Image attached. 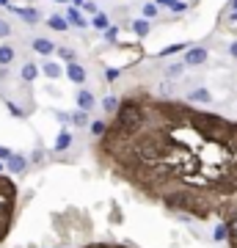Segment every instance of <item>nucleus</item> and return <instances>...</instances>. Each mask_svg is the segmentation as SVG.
<instances>
[{"instance_id":"9","label":"nucleus","mask_w":237,"mask_h":248,"mask_svg":"<svg viewBox=\"0 0 237 248\" xmlns=\"http://www.w3.org/2000/svg\"><path fill=\"white\" fill-rule=\"evenodd\" d=\"M66 19H69V22H75L78 28L86 25V17H83V14H80L78 9H69V11H66Z\"/></svg>"},{"instance_id":"20","label":"nucleus","mask_w":237,"mask_h":248,"mask_svg":"<svg viewBox=\"0 0 237 248\" xmlns=\"http://www.w3.org/2000/svg\"><path fill=\"white\" fill-rule=\"evenodd\" d=\"M44 75L47 78H61V66L58 63H44Z\"/></svg>"},{"instance_id":"3","label":"nucleus","mask_w":237,"mask_h":248,"mask_svg":"<svg viewBox=\"0 0 237 248\" xmlns=\"http://www.w3.org/2000/svg\"><path fill=\"white\" fill-rule=\"evenodd\" d=\"M204 61H207V50L204 47H188V53H185V63L188 66H199Z\"/></svg>"},{"instance_id":"35","label":"nucleus","mask_w":237,"mask_h":248,"mask_svg":"<svg viewBox=\"0 0 237 248\" xmlns=\"http://www.w3.org/2000/svg\"><path fill=\"white\" fill-rule=\"evenodd\" d=\"M58 3H66V0H58Z\"/></svg>"},{"instance_id":"1","label":"nucleus","mask_w":237,"mask_h":248,"mask_svg":"<svg viewBox=\"0 0 237 248\" xmlns=\"http://www.w3.org/2000/svg\"><path fill=\"white\" fill-rule=\"evenodd\" d=\"M94 157L119 182L193 221L237 215V122L135 89L119 97Z\"/></svg>"},{"instance_id":"16","label":"nucleus","mask_w":237,"mask_h":248,"mask_svg":"<svg viewBox=\"0 0 237 248\" xmlns=\"http://www.w3.org/2000/svg\"><path fill=\"white\" fill-rule=\"evenodd\" d=\"M179 50H188V45H185V42H179V45H171V47H163V50H160V58H163V55H174V53H179Z\"/></svg>"},{"instance_id":"18","label":"nucleus","mask_w":237,"mask_h":248,"mask_svg":"<svg viewBox=\"0 0 237 248\" xmlns=\"http://www.w3.org/2000/svg\"><path fill=\"white\" fill-rule=\"evenodd\" d=\"M14 11V14H19V17H25L28 22H36V19H39V14H36V11H31V9H11Z\"/></svg>"},{"instance_id":"28","label":"nucleus","mask_w":237,"mask_h":248,"mask_svg":"<svg viewBox=\"0 0 237 248\" xmlns=\"http://www.w3.org/2000/svg\"><path fill=\"white\" fill-rule=\"evenodd\" d=\"M105 78H108V80H116V78H119V69H108Z\"/></svg>"},{"instance_id":"33","label":"nucleus","mask_w":237,"mask_h":248,"mask_svg":"<svg viewBox=\"0 0 237 248\" xmlns=\"http://www.w3.org/2000/svg\"><path fill=\"white\" fill-rule=\"evenodd\" d=\"M232 9H235V14H237V0H232Z\"/></svg>"},{"instance_id":"25","label":"nucleus","mask_w":237,"mask_h":248,"mask_svg":"<svg viewBox=\"0 0 237 248\" xmlns=\"http://www.w3.org/2000/svg\"><path fill=\"white\" fill-rule=\"evenodd\" d=\"M94 28H108V17H105V14H94Z\"/></svg>"},{"instance_id":"7","label":"nucleus","mask_w":237,"mask_h":248,"mask_svg":"<svg viewBox=\"0 0 237 248\" xmlns=\"http://www.w3.org/2000/svg\"><path fill=\"white\" fill-rule=\"evenodd\" d=\"M28 169V160L22 155H11L9 157V171H25Z\"/></svg>"},{"instance_id":"21","label":"nucleus","mask_w":237,"mask_h":248,"mask_svg":"<svg viewBox=\"0 0 237 248\" xmlns=\"http://www.w3.org/2000/svg\"><path fill=\"white\" fill-rule=\"evenodd\" d=\"M55 53L61 55V58H63V61H66V63H78V61H75V53H72V50H66V47H58Z\"/></svg>"},{"instance_id":"26","label":"nucleus","mask_w":237,"mask_h":248,"mask_svg":"<svg viewBox=\"0 0 237 248\" xmlns=\"http://www.w3.org/2000/svg\"><path fill=\"white\" fill-rule=\"evenodd\" d=\"M11 33V28H9V22L6 19H0V39H6V36Z\"/></svg>"},{"instance_id":"32","label":"nucleus","mask_w":237,"mask_h":248,"mask_svg":"<svg viewBox=\"0 0 237 248\" xmlns=\"http://www.w3.org/2000/svg\"><path fill=\"white\" fill-rule=\"evenodd\" d=\"M158 3H160V6H174L176 0H158Z\"/></svg>"},{"instance_id":"2","label":"nucleus","mask_w":237,"mask_h":248,"mask_svg":"<svg viewBox=\"0 0 237 248\" xmlns=\"http://www.w3.org/2000/svg\"><path fill=\"white\" fill-rule=\"evenodd\" d=\"M19 213V187L14 185V179L0 174V246L9 240L14 223H17Z\"/></svg>"},{"instance_id":"6","label":"nucleus","mask_w":237,"mask_h":248,"mask_svg":"<svg viewBox=\"0 0 237 248\" xmlns=\"http://www.w3.org/2000/svg\"><path fill=\"white\" fill-rule=\"evenodd\" d=\"M33 50L42 55H50V53H55V45L50 39H33Z\"/></svg>"},{"instance_id":"11","label":"nucleus","mask_w":237,"mask_h":248,"mask_svg":"<svg viewBox=\"0 0 237 248\" xmlns=\"http://www.w3.org/2000/svg\"><path fill=\"white\" fill-rule=\"evenodd\" d=\"M69 143H72V135L66 133V130H61V135H58V143H55V149L63 152V149H69Z\"/></svg>"},{"instance_id":"23","label":"nucleus","mask_w":237,"mask_h":248,"mask_svg":"<svg viewBox=\"0 0 237 248\" xmlns=\"http://www.w3.org/2000/svg\"><path fill=\"white\" fill-rule=\"evenodd\" d=\"M105 127H108V122H94V124H91V133H94V138H99V135L105 133Z\"/></svg>"},{"instance_id":"13","label":"nucleus","mask_w":237,"mask_h":248,"mask_svg":"<svg viewBox=\"0 0 237 248\" xmlns=\"http://www.w3.org/2000/svg\"><path fill=\"white\" fill-rule=\"evenodd\" d=\"M80 248H132V246H124V243H86Z\"/></svg>"},{"instance_id":"14","label":"nucleus","mask_w":237,"mask_h":248,"mask_svg":"<svg viewBox=\"0 0 237 248\" xmlns=\"http://www.w3.org/2000/svg\"><path fill=\"white\" fill-rule=\"evenodd\" d=\"M132 31L138 36H146L149 33V22H146V19H135V22H132Z\"/></svg>"},{"instance_id":"10","label":"nucleus","mask_w":237,"mask_h":248,"mask_svg":"<svg viewBox=\"0 0 237 248\" xmlns=\"http://www.w3.org/2000/svg\"><path fill=\"white\" fill-rule=\"evenodd\" d=\"M47 22H50L53 31H66V28H69V19H66V17H50Z\"/></svg>"},{"instance_id":"24","label":"nucleus","mask_w":237,"mask_h":248,"mask_svg":"<svg viewBox=\"0 0 237 248\" xmlns=\"http://www.w3.org/2000/svg\"><path fill=\"white\" fill-rule=\"evenodd\" d=\"M143 17H146V19L158 17V3H146V6H143Z\"/></svg>"},{"instance_id":"17","label":"nucleus","mask_w":237,"mask_h":248,"mask_svg":"<svg viewBox=\"0 0 237 248\" xmlns=\"http://www.w3.org/2000/svg\"><path fill=\"white\" fill-rule=\"evenodd\" d=\"M190 99H193V102H210V91L207 89H196L193 94H190Z\"/></svg>"},{"instance_id":"8","label":"nucleus","mask_w":237,"mask_h":248,"mask_svg":"<svg viewBox=\"0 0 237 248\" xmlns=\"http://www.w3.org/2000/svg\"><path fill=\"white\" fill-rule=\"evenodd\" d=\"M78 105H80V110H91V108H94V97H91L88 91H80L78 94Z\"/></svg>"},{"instance_id":"34","label":"nucleus","mask_w":237,"mask_h":248,"mask_svg":"<svg viewBox=\"0 0 237 248\" xmlns=\"http://www.w3.org/2000/svg\"><path fill=\"white\" fill-rule=\"evenodd\" d=\"M0 6H9V0H0Z\"/></svg>"},{"instance_id":"4","label":"nucleus","mask_w":237,"mask_h":248,"mask_svg":"<svg viewBox=\"0 0 237 248\" xmlns=\"http://www.w3.org/2000/svg\"><path fill=\"white\" fill-rule=\"evenodd\" d=\"M223 226H226V246L229 248H237V215L226 218V221H223Z\"/></svg>"},{"instance_id":"19","label":"nucleus","mask_w":237,"mask_h":248,"mask_svg":"<svg viewBox=\"0 0 237 248\" xmlns=\"http://www.w3.org/2000/svg\"><path fill=\"white\" fill-rule=\"evenodd\" d=\"M102 108H105V113L113 116V113H116V108H119V97H108L105 102H102Z\"/></svg>"},{"instance_id":"5","label":"nucleus","mask_w":237,"mask_h":248,"mask_svg":"<svg viewBox=\"0 0 237 248\" xmlns=\"http://www.w3.org/2000/svg\"><path fill=\"white\" fill-rule=\"evenodd\" d=\"M66 75H69L72 83H86V69H83L80 63H69V66H66Z\"/></svg>"},{"instance_id":"27","label":"nucleus","mask_w":237,"mask_h":248,"mask_svg":"<svg viewBox=\"0 0 237 248\" xmlns=\"http://www.w3.org/2000/svg\"><path fill=\"white\" fill-rule=\"evenodd\" d=\"M179 72H182V63H174V66H171V69H168V75H171V78H176V75H179Z\"/></svg>"},{"instance_id":"30","label":"nucleus","mask_w":237,"mask_h":248,"mask_svg":"<svg viewBox=\"0 0 237 248\" xmlns=\"http://www.w3.org/2000/svg\"><path fill=\"white\" fill-rule=\"evenodd\" d=\"M0 157H3V160H9V157H11V152H9V149H3V146H0Z\"/></svg>"},{"instance_id":"12","label":"nucleus","mask_w":237,"mask_h":248,"mask_svg":"<svg viewBox=\"0 0 237 248\" xmlns=\"http://www.w3.org/2000/svg\"><path fill=\"white\" fill-rule=\"evenodd\" d=\"M36 75H39L36 63H25V66H22V80H28V83H31V80H36Z\"/></svg>"},{"instance_id":"29","label":"nucleus","mask_w":237,"mask_h":248,"mask_svg":"<svg viewBox=\"0 0 237 248\" xmlns=\"http://www.w3.org/2000/svg\"><path fill=\"white\" fill-rule=\"evenodd\" d=\"M105 36L111 39V42H113V39H116V28H108V31H105Z\"/></svg>"},{"instance_id":"31","label":"nucleus","mask_w":237,"mask_h":248,"mask_svg":"<svg viewBox=\"0 0 237 248\" xmlns=\"http://www.w3.org/2000/svg\"><path fill=\"white\" fill-rule=\"evenodd\" d=\"M229 53H232V55L237 58V42H232V47H229Z\"/></svg>"},{"instance_id":"22","label":"nucleus","mask_w":237,"mask_h":248,"mask_svg":"<svg viewBox=\"0 0 237 248\" xmlns=\"http://www.w3.org/2000/svg\"><path fill=\"white\" fill-rule=\"evenodd\" d=\"M72 122L80 124V127H86V122H88V110H78V113L72 116Z\"/></svg>"},{"instance_id":"15","label":"nucleus","mask_w":237,"mask_h":248,"mask_svg":"<svg viewBox=\"0 0 237 248\" xmlns=\"http://www.w3.org/2000/svg\"><path fill=\"white\" fill-rule=\"evenodd\" d=\"M11 61H14V50L11 47H0V66H6Z\"/></svg>"}]
</instances>
